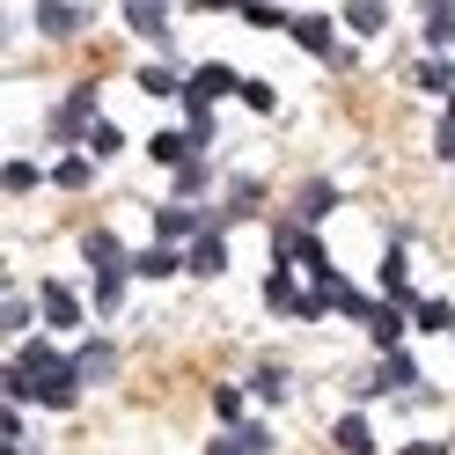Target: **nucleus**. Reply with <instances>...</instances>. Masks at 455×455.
Instances as JSON below:
<instances>
[{
	"label": "nucleus",
	"instance_id": "nucleus-15",
	"mask_svg": "<svg viewBox=\"0 0 455 455\" xmlns=\"http://www.w3.org/2000/svg\"><path fill=\"white\" fill-rule=\"evenodd\" d=\"M411 81H419V89H434V96H448V89H455V67L441 60V52H426V60L411 67Z\"/></svg>",
	"mask_w": 455,
	"mask_h": 455
},
{
	"label": "nucleus",
	"instance_id": "nucleus-33",
	"mask_svg": "<svg viewBox=\"0 0 455 455\" xmlns=\"http://www.w3.org/2000/svg\"><path fill=\"white\" fill-rule=\"evenodd\" d=\"M258 396H287V375H279V367H258Z\"/></svg>",
	"mask_w": 455,
	"mask_h": 455
},
{
	"label": "nucleus",
	"instance_id": "nucleus-23",
	"mask_svg": "<svg viewBox=\"0 0 455 455\" xmlns=\"http://www.w3.org/2000/svg\"><path fill=\"white\" fill-rule=\"evenodd\" d=\"M382 22H389V15L375 8V0H353V8H346V30H360V37H375Z\"/></svg>",
	"mask_w": 455,
	"mask_h": 455
},
{
	"label": "nucleus",
	"instance_id": "nucleus-16",
	"mask_svg": "<svg viewBox=\"0 0 455 455\" xmlns=\"http://www.w3.org/2000/svg\"><path fill=\"white\" fill-rule=\"evenodd\" d=\"M155 162H169V169L198 162V140H191V132H155Z\"/></svg>",
	"mask_w": 455,
	"mask_h": 455
},
{
	"label": "nucleus",
	"instance_id": "nucleus-24",
	"mask_svg": "<svg viewBox=\"0 0 455 455\" xmlns=\"http://www.w3.org/2000/svg\"><path fill=\"white\" fill-rule=\"evenodd\" d=\"M258 206H265V184L258 177H243L235 191H228V213H258Z\"/></svg>",
	"mask_w": 455,
	"mask_h": 455
},
{
	"label": "nucleus",
	"instance_id": "nucleus-2",
	"mask_svg": "<svg viewBox=\"0 0 455 455\" xmlns=\"http://www.w3.org/2000/svg\"><path fill=\"white\" fill-rule=\"evenodd\" d=\"M272 250H279V265H301L308 279H316V287L331 279V258H323L316 228H301V220H287V228H279V235H272Z\"/></svg>",
	"mask_w": 455,
	"mask_h": 455
},
{
	"label": "nucleus",
	"instance_id": "nucleus-22",
	"mask_svg": "<svg viewBox=\"0 0 455 455\" xmlns=\"http://www.w3.org/2000/svg\"><path fill=\"white\" fill-rule=\"evenodd\" d=\"M411 323L419 331H455V308L448 301H411Z\"/></svg>",
	"mask_w": 455,
	"mask_h": 455
},
{
	"label": "nucleus",
	"instance_id": "nucleus-10",
	"mask_svg": "<svg viewBox=\"0 0 455 455\" xmlns=\"http://www.w3.org/2000/svg\"><path fill=\"white\" fill-rule=\"evenodd\" d=\"M228 89L243 96V81L228 74V67H198V74H191V89H184V103H206V110H213V96H228Z\"/></svg>",
	"mask_w": 455,
	"mask_h": 455
},
{
	"label": "nucleus",
	"instance_id": "nucleus-25",
	"mask_svg": "<svg viewBox=\"0 0 455 455\" xmlns=\"http://www.w3.org/2000/svg\"><path fill=\"white\" fill-rule=\"evenodd\" d=\"M198 191H206V162H184V169H177V206H191Z\"/></svg>",
	"mask_w": 455,
	"mask_h": 455
},
{
	"label": "nucleus",
	"instance_id": "nucleus-20",
	"mask_svg": "<svg viewBox=\"0 0 455 455\" xmlns=\"http://www.w3.org/2000/svg\"><path fill=\"white\" fill-rule=\"evenodd\" d=\"M177 265H184V258H177L169 243H155V250H140V258H132V272H148V279H169Z\"/></svg>",
	"mask_w": 455,
	"mask_h": 455
},
{
	"label": "nucleus",
	"instance_id": "nucleus-29",
	"mask_svg": "<svg viewBox=\"0 0 455 455\" xmlns=\"http://www.w3.org/2000/svg\"><path fill=\"white\" fill-rule=\"evenodd\" d=\"M89 148H96V155H118V148H125V132H118V125H110V118H103V125L89 132Z\"/></svg>",
	"mask_w": 455,
	"mask_h": 455
},
{
	"label": "nucleus",
	"instance_id": "nucleus-18",
	"mask_svg": "<svg viewBox=\"0 0 455 455\" xmlns=\"http://www.w3.org/2000/svg\"><path fill=\"white\" fill-rule=\"evenodd\" d=\"M81 22H89V8H37V30L44 37H74Z\"/></svg>",
	"mask_w": 455,
	"mask_h": 455
},
{
	"label": "nucleus",
	"instance_id": "nucleus-14",
	"mask_svg": "<svg viewBox=\"0 0 455 455\" xmlns=\"http://www.w3.org/2000/svg\"><path fill=\"white\" fill-rule=\"evenodd\" d=\"M184 265H191V272H198V279H213V272H220V265H228V243H220V228H213V235H198V243H191V250H184Z\"/></svg>",
	"mask_w": 455,
	"mask_h": 455
},
{
	"label": "nucleus",
	"instance_id": "nucleus-32",
	"mask_svg": "<svg viewBox=\"0 0 455 455\" xmlns=\"http://www.w3.org/2000/svg\"><path fill=\"white\" fill-rule=\"evenodd\" d=\"M213 411H220L228 426H243V389H220V396H213Z\"/></svg>",
	"mask_w": 455,
	"mask_h": 455
},
{
	"label": "nucleus",
	"instance_id": "nucleus-4",
	"mask_svg": "<svg viewBox=\"0 0 455 455\" xmlns=\"http://www.w3.org/2000/svg\"><path fill=\"white\" fill-rule=\"evenodd\" d=\"M265 308H272V316H323V294L316 287H294L287 272H272L265 279Z\"/></svg>",
	"mask_w": 455,
	"mask_h": 455
},
{
	"label": "nucleus",
	"instance_id": "nucleus-30",
	"mask_svg": "<svg viewBox=\"0 0 455 455\" xmlns=\"http://www.w3.org/2000/svg\"><path fill=\"white\" fill-rule=\"evenodd\" d=\"M426 37L448 44V37H455V8H434V15H426Z\"/></svg>",
	"mask_w": 455,
	"mask_h": 455
},
{
	"label": "nucleus",
	"instance_id": "nucleus-26",
	"mask_svg": "<svg viewBox=\"0 0 455 455\" xmlns=\"http://www.w3.org/2000/svg\"><path fill=\"white\" fill-rule=\"evenodd\" d=\"M125 22H132L140 37H169V15L162 8H125Z\"/></svg>",
	"mask_w": 455,
	"mask_h": 455
},
{
	"label": "nucleus",
	"instance_id": "nucleus-11",
	"mask_svg": "<svg viewBox=\"0 0 455 455\" xmlns=\"http://www.w3.org/2000/svg\"><path fill=\"white\" fill-rule=\"evenodd\" d=\"M331 206H338V184H323V177L294 191V220H301V228H316V220H323Z\"/></svg>",
	"mask_w": 455,
	"mask_h": 455
},
{
	"label": "nucleus",
	"instance_id": "nucleus-5",
	"mask_svg": "<svg viewBox=\"0 0 455 455\" xmlns=\"http://www.w3.org/2000/svg\"><path fill=\"white\" fill-rule=\"evenodd\" d=\"M96 125H103V118H96V89L81 81V89L52 110V140H81V132H96Z\"/></svg>",
	"mask_w": 455,
	"mask_h": 455
},
{
	"label": "nucleus",
	"instance_id": "nucleus-31",
	"mask_svg": "<svg viewBox=\"0 0 455 455\" xmlns=\"http://www.w3.org/2000/svg\"><path fill=\"white\" fill-rule=\"evenodd\" d=\"M0 184H8V191H30L37 169H30V162H8V169H0Z\"/></svg>",
	"mask_w": 455,
	"mask_h": 455
},
{
	"label": "nucleus",
	"instance_id": "nucleus-28",
	"mask_svg": "<svg viewBox=\"0 0 455 455\" xmlns=\"http://www.w3.org/2000/svg\"><path fill=\"white\" fill-rule=\"evenodd\" d=\"M235 448L243 455H272V434H265V426H235Z\"/></svg>",
	"mask_w": 455,
	"mask_h": 455
},
{
	"label": "nucleus",
	"instance_id": "nucleus-12",
	"mask_svg": "<svg viewBox=\"0 0 455 455\" xmlns=\"http://www.w3.org/2000/svg\"><path fill=\"white\" fill-rule=\"evenodd\" d=\"M74 360H81V382H110L118 375V346H110V338H89Z\"/></svg>",
	"mask_w": 455,
	"mask_h": 455
},
{
	"label": "nucleus",
	"instance_id": "nucleus-21",
	"mask_svg": "<svg viewBox=\"0 0 455 455\" xmlns=\"http://www.w3.org/2000/svg\"><path fill=\"white\" fill-rule=\"evenodd\" d=\"M140 89H148V96H177V89H191V81L177 67H140Z\"/></svg>",
	"mask_w": 455,
	"mask_h": 455
},
{
	"label": "nucleus",
	"instance_id": "nucleus-9",
	"mask_svg": "<svg viewBox=\"0 0 455 455\" xmlns=\"http://www.w3.org/2000/svg\"><path fill=\"white\" fill-rule=\"evenodd\" d=\"M287 30H294V44H308V52H316V60H338V67H346V52L331 44V22H323V15H294Z\"/></svg>",
	"mask_w": 455,
	"mask_h": 455
},
{
	"label": "nucleus",
	"instance_id": "nucleus-7",
	"mask_svg": "<svg viewBox=\"0 0 455 455\" xmlns=\"http://www.w3.org/2000/svg\"><path fill=\"white\" fill-rule=\"evenodd\" d=\"M81 258L96 265V279H103V272H132V258L118 250V235H110V228H89V235H81Z\"/></svg>",
	"mask_w": 455,
	"mask_h": 455
},
{
	"label": "nucleus",
	"instance_id": "nucleus-19",
	"mask_svg": "<svg viewBox=\"0 0 455 455\" xmlns=\"http://www.w3.org/2000/svg\"><path fill=\"white\" fill-rule=\"evenodd\" d=\"M338 448H346V455H375V434H367V419H360V411L338 419Z\"/></svg>",
	"mask_w": 455,
	"mask_h": 455
},
{
	"label": "nucleus",
	"instance_id": "nucleus-6",
	"mask_svg": "<svg viewBox=\"0 0 455 455\" xmlns=\"http://www.w3.org/2000/svg\"><path fill=\"white\" fill-rule=\"evenodd\" d=\"M382 389H411V396H419V367H411V353H382L375 375H360V396H382Z\"/></svg>",
	"mask_w": 455,
	"mask_h": 455
},
{
	"label": "nucleus",
	"instance_id": "nucleus-36",
	"mask_svg": "<svg viewBox=\"0 0 455 455\" xmlns=\"http://www.w3.org/2000/svg\"><path fill=\"white\" fill-rule=\"evenodd\" d=\"M206 455H243V448H235V434H228V441H213V448H206Z\"/></svg>",
	"mask_w": 455,
	"mask_h": 455
},
{
	"label": "nucleus",
	"instance_id": "nucleus-34",
	"mask_svg": "<svg viewBox=\"0 0 455 455\" xmlns=\"http://www.w3.org/2000/svg\"><path fill=\"white\" fill-rule=\"evenodd\" d=\"M434 148H441V155L455 162V103H448V118H441V140H434Z\"/></svg>",
	"mask_w": 455,
	"mask_h": 455
},
{
	"label": "nucleus",
	"instance_id": "nucleus-27",
	"mask_svg": "<svg viewBox=\"0 0 455 455\" xmlns=\"http://www.w3.org/2000/svg\"><path fill=\"white\" fill-rule=\"evenodd\" d=\"M125 279H132V272H103V279H96V308H118V301H125Z\"/></svg>",
	"mask_w": 455,
	"mask_h": 455
},
{
	"label": "nucleus",
	"instance_id": "nucleus-1",
	"mask_svg": "<svg viewBox=\"0 0 455 455\" xmlns=\"http://www.w3.org/2000/svg\"><path fill=\"white\" fill-rule=\"evenodd\" d=\"M8 396L15 404H52V411H74V396H81V360L60 353V346H15L8 360Z\"/></svg>",
	"mask_w": 455,
	"mask_h": 455
},
{
	"label": "nucleus",
	"instance_id": "nucleus-35",
	"mask_svg": "<svg viewBox=\"0 0 455 455\" xmlns=\"http://www.w3.org/2000/svg\"><path fill=\"white\" fill-rule=\"evenodd\" d=\"M404 455H448V448H441V441H411Z\"/></svg>",
	"mask_w": 455,
	"mask_h": 455
},
{
	"label": "nucleus",
	"instance_id": "nucleus-13",
	"mask_svg": "<svg viewBox=\"0 0 455 455\" xmlns=\"http://www.w3.org/2000/svg\"><path fill=\"white\" fill-rule=\"evenodd\" d=\"M404 316H411L404 301H375V316H367V331H375V346H382V353H396V338H404Z\"/></svg>",
	"mask_w": 455,
	"mask_h": 455
},
{
	"label": "nucleus",
	"instance_id": "nucleus-17",
	"mask_svg": "<svg viewBox=\"0 0 455 455\" xmlns=\"http://www.w3.org/2000/svg\"><path fill=\"white\" fill-rule=\"evenodd\" d=\"M52 184H60V191H81V184H96V162H89V155H60Z\"/></svg>",
	"mask_w": 455,
	"mask_h": 455
},
{
	"label": "nucleus",
	"instance_id": "nucleus-8",
	"mask_svg": "<svg viewBox=\"0 0 455 455\" xmlns=\"http://www.w3.org/2000/svg\"><path fill=\"white\" fill-rule=\"evenodd\" d=\"M37 316H44L52 331H74V323H81V301H74V287H60V279H52V287L37 294Z\"/></svg>",
	"mask_w": 455,
	"mask_h": 455
},
{
	"label": "nucleus",
	"instance_id": "nucleus-3",
	"mask_svg": "<svg viewBox=\"0 0 455 455\" xmlns=\"http://www.w3.org/2000/svg\"><path fill=\"white\" fill-rule=\"evenodd\" d=\"M220 228V213H198V206H162L155 213V235L177 250V243H198V235H213Z\"/></svg>",
	"mask_w": 455,
	"mask_h": 455
}]
</instances>
